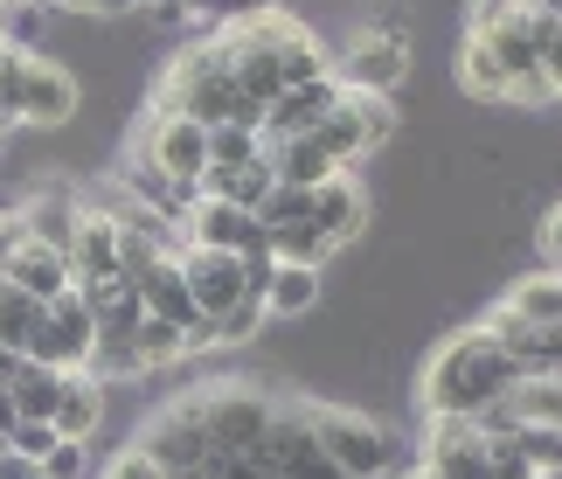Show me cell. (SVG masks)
<instances>
[{"label":"cell","mask_w":562,"mask_h":479,"mask_svg":"<svg viewBox=\"0 0 562 479\" xmlns=\"http://www.w3.org/2000/svg\"><path fill=\"white\" fill-rule=\"evenodd\" d=\"M501 313H514L521 326H562V271L514 278V292L501 299Z\"/></svg>","instance_id":"21"},{"label":"cell","mask_w":562,"mask_h":479,"mask_svg":"<svg viewBox=\"0 0 562 479\" xmlns=\"http://www.w3.org/2000/svg\"><path fill=\"white\" fill-rule=\"evenodd\" d=\"M271 326V313H265V299H244V307H229L223 320H215V347H250L257 334Z\"/></svg>","instance_id":"31"},{"label":"cell","mask_w":562,"mask_h":479,"mask_svg":"<svg viewBox=\"0 0 562 479\" xmlns=\"http://www.w3.org/2000/svg\"><path fill=\"white\" fill-rule=\"evenodd\" d=\"M133 347H139V368H146V376H160V368H181V361H188V341H181V326H175V320H154V313L139 320Z\"/></svg>","instance_id":"25"},{"label":"cell","mask_w":562,"mask_h":479,"mask_svg":"<svg viewBox=\"0 0 562 479\" xmlns=\"http://www.w3.org/2000/svg\"><path fill=\"white\" fill-rule=\"evenodd\" d=\"M133 292H139V307L154 313V320H175L181 334L202 313H194V292H188V278H181V257H167V265H154L146 278H133Z\"/></svg>","instance_id":"18"},{"label":"cell","mask_w":562,"mask_h":479,"mask_svg":"<svg viewBox=\"0 0 562 479\" xmlns=\"http://www.w3.org/2000/svg\"><path fill=\"white\" fill-rule=\"evenodd\" d=\"M528 8H521V0H465V35H501L507 29V21H521Z\"/></svg>","instance_id":"33"},{"label":"cell","mask_w":562,"mask_h":479,"mask_svg":"<svg viewBox=\"0 0 562 479\" xmlns=\"http://www.w3.org/2000/svg\"><path fill=\"white\" fill-rule=\"evenodd\" d=\"M91 347H98V320H91V307H83V292L70 286L63 299L42 307V334L29 347V361L63 368V376H83V368H91Z\"/></svg>","instance_id":"9"},{"label":"cell","mask_w":562,"mask_h":479,"mask_svg":"<svg viewBox=\"0 0 562 479\" xmlns=\"http://www.w3.org/2000/svg\"><path fill=\"white\" fill-rule=\"evenodd\" d=\"M535 250H542V271H562V202L542 215V230H535Z\"/></svg>","instance_id":"36"},{"label":"cell","mask_w":562,"mask_h":479,"mask_svg":"<svg viewBox=\"0 0 562 479\" xmlns=\"http://www.w3.org/2000/svg\"><path fill=\"white\" fill-rule=\"evenodd\" d=\"M181 278H188L202 320H223L229 307H244V299H265L250 286V265L236 250H181Z\"/></svg>","instance_id":"10"},{"label":"cell","mask_w":562,"mask_h":479,"mask_svg":"<svg viewBox=\"0 0 562 479\" xmlns=\"http://www.w3.org/2000/svg\"><path fill=\"white\" fill-rule=\"evenodd\" d=\"M146 0H49V14H133Z\"/></svg>","instance_id":"38"},{"label":"cell","mask_w":562,"mask_h":479,"mask_svg":"<svg viewBox=\"0 0 562 479\" xmlns=\"http://www.w3.org/2000/svg\"><path fill=\"white\" fill-rule=\"evenodd\" d=\"M8 445L21 452V459H35V466H42V459L56 452V424H14V431H8Z\"/></svg>","instance_id":"35"},{"label":"cell","mask_w":562,"mask_h":479,"mask_svg":"<svg viewBox=\"0 0 562 479\" xmlns=\"http://www.w3.org/2000/svg\"><path fill=\"white\" fill-rule=\"evenodd\" d=\"M194 397H202V417H209L215 452H257V438H265L271 417H278V397H265V382H244V376L202 382Z\"/></svg>","instance_id":"6"},{"label":"cell","mask_w":562,"mask_h":479,"mask_svg":"<svg viewBox=\"0 0 562 479\" xmlns=\"http://www.w3.org/2000/svg\"><path fill=\"white\" fill-rule=\"evenodd\" d=\"M514 389H521V361L480 320V326H459V334H445L430 347V361L417 376V403H424V417H480V410L507 403Z\"/></svg>","instance_id":"1"},{"label":"cell","mask_w":562,"mask_h":479,"mask_svg":"<svg viewBox=\"0 0 562 479\" xmlns=\"http://www.w3.org/2000/svg\"><path fill=\"white\" fill-rule=\"evenodd\" d=\"M98 479H167V472L154 466V452H146V445H119L112 459L98 466Z\"/></svg>","instance_id":"34"},{"label":"cell","mask_w":562,"mask_h":479,"mask_svg":"<svg viewBox=\"0 0 562 479\" xmlns=\"http://www.w3.org/2000/svg\"><path fill=\"white\" fill-rule=\"evenodd\" d=\"M181 236H188V250H236V257H244L265 230H257V215H250V209L215 202V194H194V209H188Z\"/></svg>","instance_id":"13"},{"label":"cell","mask_w":562,"mask_h":479,"mask_svg":"<svg viewBox=\"0 0 562 479\" xmlns=\"http://www.w3.org/2000/svg\"><path fill=\"white\" fill-rule=\"evenodd\" d=\"M334 77H340V91H355V98H389L409 77V35L389 29V21L361 29L348 49L334 56Z\"/></svg>","instance_id":"8"},{"label":"cell","mask_w":562,"mask_h":479,"mask_svg":"<svg viewBox=\"0 0 562 479\" xmlns=\"http://www.w3.org/2000/svg\"><path fill=\"white\" fill-rule=\"evenodd\" d=\"M98 278H125L119 271V215L104 202H83L77 236H70V286H98Z\"/></svg>","instance_id":"12"},{"label":"cell","mask_w":562,"mask_h":479,"mask_svg":"<svg viewBox=\"0 0 562 479\" xmlns=\"http://www.w3.org/2000/svg\"><path fill=\"white\" fill-rule=\"evenodd\" d=\"M528 21H562V0H521Z\"/></svg>","instance_id":"41"},{"label":"cell","mask_w":562,"mask_h":479,"mask_svg":"<svg viewBox=\"0 0 562 479\" xmlns=\"http://www.w3.org/2000/svg\"><path fill=\"white\" fill-rule=\"evenodd\" d=\"M21 236H29V223H21V209H0V278H8V265H14Z\"/></svg>","instance_id":"39"},{"label":"cell","mask_w":562,"mask_h":479,"mask_svg":"<svg viewBox=\"0 0 562 479\" xmlns=\"http://www.w3.org/2000/svg\"><path fill=\"white\" fill-rule=\"evenodd\" d=\"M8 286H21L29 299H63L70 292V257L49 250V244H35V236H21V250H14V265H8Z\"/></svg>","instance_id":"17"},{"label":"cell","mask_w":562,"mask_h":479,"mask_svg":"<svg viewBox=\"0 0 562 479\" xmlns=\"http://www.w3.org/2000/svg\"><path fill=\"white\" fill-rule=\"evenodd\" d=\"M340 104H348V91H340V77H313V83H299V91H278L265 104V146H285V140H306L313 125H327Z\"/></svg>","instance_id":"11"},{"label":"cell","mask_w":562,"mask_h":479,"mask_svg":"<svg viewBox=\"0 0 562 479\" xmlns=\"http://www.w3.org/2000/svg\"><path fill=\"white\" fill-rule=\"evenodd\" d=\"M21 361H29V355H14V347H0V389H8V382L21 376Z\"/></svg>","instance_id":"42"},{"label":"cell","mask_w":562,"mask_h":479,"mask_svg":"<svg viewBox=\"0 0 562 479\" xmlns=\"http://www.w3.org/2000/svg\"><path fill=\"white\" fill-rule=\"evenodd\" d=\"M459 91L472 98V104H501V112H514V77L493 63V49L486 42H459Z\"/></svg>","instance_id":"19"},{"label":"cell","mask_w":562,"mask_h":479,"mask_svg":"<svg viewBox=\"0 0 562 479\" xmlns=\"http://www.w3.org/2000/svg\"><path fill=\"white\" fill-rule=\"evenodd\" d=\"M319 299H327V271L285 265V257L271 265V278H265V313H271V326H278V320H306V313H319Z\"/></svg>","instance_id":"16"},{"label":"cell","mask_w":562,"mask_h":479,"mask_svg":"<svg viewBox=\"0 0 562 479\" xmlns=\"http://www.w3.org/2000/svg\"><path fill=\"white\" fill-rule=\"evenodd\" d=\"M8 133H14V119H8V112H0V140H8Z\"/></svg>","instance_id":"45"},{"label":"cell","mask_w":562,"mask_h":479,"mask_svg":"<svg viewBox=\"0 0 562 479\" xmlns=\"http://www.w3.org/2000/svg\"><path fill=\"white\" fill-rule=\"evenodd\" d=\"M8 397H14V417H21V424H56V403H63V368L21 361V376L8 382Z\"/></svg>","instance_id":"23"},{"label":"cell","mask_w":562,"mask_h":479,"mask_svg":"<svg viewBox=\"0 0 562 479\" xmlns=\"http://www.w3.org/2000/svg\"><path fill=\"white\" fill-rule=\"evenodd\" d=\"M250 160H265L257 125H209V167H250Z\"/></svg>","instance_id":"27"},{"label":"cell","mask_w":562,"mask_h":479,"mask_svg":"<svg viewBox=\"0 0 562 479\" xmlns=\"http://www.w3.org/2000/svg\"><path fill=\"white\" fill-rule=\"evenodd\" d=\"M313 230L327 236L334 250H348L361 230H369V188H361V174H334V181L313 188Z\"/></svg>","instance_id":"14"},{"label":"cell","mask_w":562,"mask_h":479,"mask_svg":"<svg viewBox=\"0 0 562 479\" xmlns=\"http://www.w3.org/2000/svg\"><path fill=\"white\" fill-rule=\"evenodd\" d=\"M125 160H139V167L167 174L175 188L202 194V174H209V125H194V119H181V112H160V104H154V112L139 119L133 146H125Z\"/></svg>","instance_id":"5"},{"label":"cell","mask_w":562,"mask_h":479,"mask_svg":"<svg viewBox=\"0 0 562 479\" xmlns=\"http://www.w3.org/2000/svg\"><path fill=\"white\" fill-rule=\"evenodd\" d=\"M83 376H98L104 389H112V382H146L133 334H98V347H91V368H83Z\"/></svg>","instance_id":"26"},{"label":"cell","mask_w":562,"mask_h":479,"mask_svg":"<svg viewBox=\"0 0 562 479\" xmlns=\"http://www.w3.org/2000/svg\"><path fill=\"white\" fill-rule=\"evenodd\" d=\"M278 188V167L271 160H250V167H209L202 174V194H215V202H236V209H265V194Z\"/></svg>","instance_id":"20"},{"label":"cell","mask_w":562,"mask_h":479,"mask_svg":"<svg viewBox=\"0 0 562 479\" xmlns=\"http://www.w3.org/2000/svg\"><path fill=\"white\" fill-rule=\"evenodd\" d=\"M542 77H549V91L562 98V21H542Z\"/></svg>","instance_id":"37"},{"label":"cell","mask_w":562,"mask_h":479,"mask_svg":"<svg viewBox=\"0 0 562 479\" xmlns=\"http://www.w3.org/2000/svg\"><path fill=\"white\" fill-rule=\"evenodd\" d=\"M313 417V438L319 452L348 472V479H396V431H389L382 417H369V410H348V403H306Z\"/></svg>","instance_id":"4"},{"label":"cell","mask_w":562,"mask_h":479,"mask_svg":"<svg viewBox=\"0 0 562 479\" xmlns=\"http://www.w3.org/2000/svg\"><path fill=\"white\" fill-rule=\"evenodd\" d=\"M292 223H313V188H285V181H278L265 194V209H257V230L278 236V230H292Z\"/></svg>","instance_id":"28"},{"label":"cell","mask_w":562,"mask_h":479,"mask_svg":"<svg viewBox=\"0 0 562 479\" xmlns=\"http://www.w3.org/2000/svg\"><path fill=\"white\" fill-rule=\"evenodd\" d=\"M514 410L521 424H562V376H528L514 389Z\"/></svg>","instance_id":"30"},{"label":"cell","mask_w":562,"mask_h":479,"mask_svg":"<svg viewBox=\"0 0 562 479\" xmlns=\"http://www.w3.org/2000/svg\"><path fill=\"white\" fill-rule=\"evenodd\" d=\"M271 250L285 257V265H313V271H327L334 257H340V250H334V244H327V236H319L313 223H292V230H278V236H271Z\"/></svg>","instance_id":"29"},{"label":"cell","mask_w":562,"mask_h":479,"mask_svg":"<svg viewBox=\"0 0 562 479\" xmlns=\"http://www.w3.org/2000/svg\"><path fill=\"white\" fill-rule=\"evenodd\" d=\"M0 479H42V466H35V459H21V452L8 445V452H0Z\"/></svg>","instance_id":"40"},{"label":"cell","mask_w":562,"mask_h":479,"mask_svg":"<svg viewBox=\"0 0 562 479\" xmlns=\"http://www.w3.org/2000/svg\"><path fill=\"white\" fill-rule=\"evenodd\" d=\"M154 104L194 119V125H265V104L244 91L223 35H202V42H188V49H175V63L160 70Z\"/></svg>","instance_id":"2"},{"label":"cell","mask_w":562,"mask_h":479,"mask_svg":"<svg viewBox=\"0 0 562 479\" xmlns=\"http://www.w3.org/2000/svg\"><path fill=\"white\" fill-rule=\"evenodd\" d=\"M77 209H83V202H70V194H56V188H42V194H29V202H21V223H29V236H35V244H49V250H63V257H70Z\"/></svg>","instance_id":"22"},{"label":"cell","mask_w":562,"mask_h":479,"mask_svg":"<svg viewBox=\"0 0 562 479\" xmlns=\"http://www.w3.org/2000/svg\"><path fill=\"white\" fill-rule=\"evenodd\" d=\"M104 417H112V389L98 376H63V403H56V438L70 445H98Z\"/></svg>","instance_id":"15"},{"label":"cell","mask_w":562,"mask_h":479,"mask_svg":"<svg viewBox=\"0 0 562 479\" xmlns=\"http://www.w3.org/2000/svg\"><path fill=\"white\" fill-rule=\"evenodd\" d=\"M133 445H146L154 452V466L167 472V479H181V472H194L202 459H215V438H209V417H202V397H175V403H160L154 417L139 424V438Z\"/></svg>","instance_id":"7"},{"label":"cell","mask_w":562,"mask_h":479,"mask_svg":"<svg viewBox=\"0 0 562 479\" xmlns=\"http://www.w3.org/2000/svg\"><path fill=\"white\" fill-rule=\"evenodd\" d=\"M29 8H49V0H29Z\"/></svg>","instance_id":"46"},{"label":"cell","mask_w":562,"mask_h":479,"mask_svg":"<svg viewBox=\"0 0 562 479\" xmlns=\"http://www.w3.org/2000/svg\"><path fill=\"white\" fill-rule=\"evenodd\" d=\"M42 334V299H29L21 286L0 278V347H14V355H29Z\"/></svg>","instance_id":"24"},{"label":"cell","mask_w":562,"mask_h":479,"mask_svg":"<svg viewBox=\"0 0 562 479\" xmlns=\"http://www.w3.org/2000/svg\"><path fill=\"white\" fill-rule=\"evenodd\" d=\"M514 438H521L535 472H562V424H521Z\"/></svg>","instance_id":"32"},{"label":"cell","mask_w":562,"mask_h":479,"mask_svg":"<svg viewBox=\"0 0 562 479\" xmlns=\"http://www.w3.org/2000/svg\"><path fill=\"white\" fill-rule=\"evenodd\" d=\"M77 104V77L49 49H0V112L14 125H70Z\"/></svg>","instance_id":"3"},{"label":"cell","mask_w":562,"mask_h":479,"mask_svg":"<svg viewBox=\"0 0 562 479\" xmlns=\"http://www.w3.org/2000/svg\"><path fill=\"white\" fill-rule=\"evenodd\" d=\"M396 479H430V466H409V472H396Z\"/></svg>","instance_id":"44"},{"label":"cell","mask_w":562,"mask_h":479,"mask_svg":"<svg viewBox=\"0 0 562 479\" xmlns=\"http://www.w3.org/2000/svg\"><path fill=\"white\" fill-rule=\"evenodd\" d=\"M14 424H21V417H14V397H8V389H0V438H8Z\"/></svg>","instance_id":"43"}]
</instances>
